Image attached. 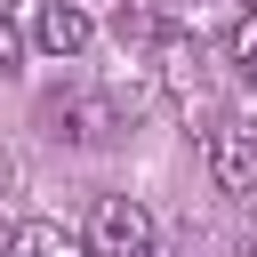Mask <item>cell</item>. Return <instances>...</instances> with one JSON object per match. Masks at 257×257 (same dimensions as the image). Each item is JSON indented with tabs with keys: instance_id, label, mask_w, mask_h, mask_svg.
Instances as JSON below:
<instances>
[{
	"instance_id": "6da1fadb",
	"label": "cell",
	"mask_w": 257,
	"mask_h": 257,
	"mask_svg": "<svg viewBox=\"0 0 257 257\" xmlns=\"http://www.w3.org/2000/svg\"><path fill=\"white\" fill-rule=\"evenodd\" d=\"M88 257H153V217L128 193H104L88 217Z\"/></svg>"
},
{
	"instance_id": "7a4b0ae2",
	"label": "cell",
	"mask_w": 257,
	"mask_h": 257,
	"mask_svg": "<svg viewBox=\"0 0 257 257\" xmlns=\"http://www.w3.org/2000/svg\"><path fill=\"white\" fill-rule=\"evenodd\" d=\"M209 177H217V193H249L257 185V128L249 120H217L209 128Z\"/></svg>"
},
{
	"instance_id": "3957f363",
	"label": "cell",
	"mask_w": 257,
	"mask_h": 257,
	"mask_svg": "<svg viewBox=\"0 0 257 257\" xmlns=\"http://www.w3.org/2000/svg\"><path fill=\"white\" fill-rule=\"evenodd\" d=\"M32 40H40L48 56H80V48L96 40V16H88L80 0H48V8H40V24H32Z\"/></svg>"
},
{
	"instance_id": "277c9868",
	"label": "cell",
	"mask_w": 257,
	"mask_h": 257,
	"mask_svg": "<svg viewBox=\"0 0 257 257\" xmlns=\"http://www.w3.org/2000/svg\"><path fill=\"white\" fill-rule=\"evenodd\" d=\"M8 257H80V241H72L64 225H48V217H24L16 241H8Z\"/></svg>"
},
{
	"instance_id": "5b68a950",
	"label": "cell",
	"mask_w": 257,
	"mask_h": 257,
	"mask_svg": "<svg viewBox=\"0 0 257 257\" xmlns=\"http://www.w3.org/2000/svg\"><path fill=\"white\" fill-rule=\"evenodd\" d=\"M225 56H233V80H241V88H257V8H241V16H233Z\"/></svg>"
},
{
	"instance_id": "8992f818",
	"label": "cell",
	"mask_w": 257,
	"mask_h": 257,
	"mask_svg": "<svg viewBox=\"0 0 257 257\" xmlns=\"http://www.w3.org/2000/svg\"><path fill=\"white\" fill-rule=\"evenodd\" d=\"M56 120H72V137H80V145H104V128H112V104H96V96H72V104H56Z\"/></svg>"
},
{
	"instance_id": "52a82bcc",
	"label": "cell",
	"mask_w": 257,
	"mask_h": 257,
	"mask_svg": "<svg viewBox=\"0 0 257 257\" xmlns=\"http://www.w3.org/2000/svg\"><path fill=\"white\" fill-rule=\"evenodd\" d=\"M16 72V24H0V80Z\"/></svg>"
},
{
	"instance_id": "ba28073f",
	"label": "cell",
	"mask_w": 257,
	"mask_h": 257,
	"mask_svg": "<svg viewBox=\"0 0 257 257\" xmlns=\"http://www.w3.org/2000/svg\"><path fill=\"white\" fill-rule=\"evenodd\" d=\"M16 8H24V0H0V24H8V16H16Z\"/></svg>"
}]
</instances>
